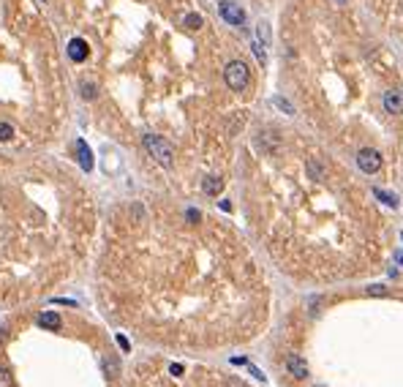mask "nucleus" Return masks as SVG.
I'll use <instances>...</instances> for the list:
<instances>
[{
  "label": "nucleus",
  "mask_w": 403,
  "mask_h": 387,
  "mask_svg": "<svg viewBox=\"0 0 403 387\" xmlns=\"http://www.w3.org/2000/svg\"><path fill=\"white\" fill-rule=\"evenodd\" d=\"M286 371L294 379H305L308 376V363L300 357V354H289V357H286Z\"/></svg>",
  "instance_id": "obj_5"
},
{
  "label": "nucleus",
  "mask_w": 403,
  "mask_h": 387,
  "mask_svg": "<svg viewBox=\"0 0 403 387\" xmlns=\"http://www.w3.org/2000/svg\"><path fill=\"white\" fill-rule=\"evenodd\" d=\"M273 104L278 107L283 115H294V107H291V104H289V101L283 98V96H273Z\"/></svg>",
  "instance_id": "obj_11"
},
{
  "label": "nucleus",
  "mask_w": 403,
  "mask_h": 387,
  "mask_svg": "<svg viewBox=\"0 0 403 387\" xmlns=\"http://www.w3.org/2000/svg\"><path fill=\"white\" fill-rule=\"evenodd\" d=\"M251 374H254V376L259 379V382H264V374H262V371H259V368H254V366H251Z\"/></svg>",
  "instance_id": "obj_22"
},
{
  "label": "nucleus",
  "mask_w": 403,
  "mask_h": 387,
  "mask_svg": "<svg viewBox=\"0 0 403 387\" xmlns=\"http://www.w3.org/2000/svg\"><path fill=\"white\" fill-rule=\"evenodd\" d=\"M145 147H147V153L153 156L158 164H161V167H172V147H169V142H164L161 137H155V134H145Z\"/></svg>",
  "instance_id": "obj_2"
},
{
  "label": "nucleus",
  "mask_w": 403,
  "mask_h": 387,
  "mask_svg": "<svg viewBox=\"0 0 403 387\" xmlns=\"http://www.w3.org/2000/svg\"><path fill=\"white\" fill-rule=\"evenodd\" d=\"M218 14H221V19H224V22H229V25H237V28L246 25V11H243L237 3L221 0V3H218Z\"/></svg>",
  "instance_id": "obj_3"
},
{
  "label": "nucleus",
  "mask_w": 403,
  "mask_h": 387,
  "mask_svg": "<svg viewBox=\"0 0 403 387\" xmlns=\"http://www.w3.org/2000/svg\"><path fill=\"white\" fill-rule=\"evenodd\" d=\"M338 3H346V0H338Z\"/></svg>",
  "instance_id": "obj_24"
},
{
  "label": "nucleus",
  "mask_w": 403,
  "mask_h": 387,
  "mask_svg": "<svg viewBox=\"0 0 403 387\" xmlns=\"http://www.w3.org/2000/svg\"><path fill=\"white\" fill-rule=\"evenodd\" d=\"M82 98H96V88L93 85H82Z\"/></svg>",
  "instance_id": "obj_19"
},
{
  "label": "nucleus",
  "mask_w": 403,
  "mask_h": 387,
  "mask_svg": "<svg viewBox=\"0 0 403 387\" xmlns=\"http://www.w3.org/2000/svg\"><path fill=\"white\" fill-rule=\"evenodd\" d=\"M202 191H204V194H210V196H218L221 191H224V180H221V177H204Z\"/></svg>",
  "instance_id": "obj_10"
},
{
  "label": "nucleus",
  "mask_w": 403,
  "mask_h": 387,
  "mask_svg": "<svg viewBox=\"0 0 403 387\" xmlns=\"http://www.w3.org/2000/svg\"><path fill=\"white\" fill-rule=\"evenodd\" d=\"M384 107H387V112H392V115L403 112V96H400L398 90H390V93H384Z\"/></svg>",
  "instance_id": "obj_7"
},
{
  "label": "nucleus",
  "mask_w": 403,
  "mask_h": 387,
  "mask_svg": "<svg viewBox=\"0 0 403 387\" xmlns=\"http://www.w3.org/2000/svg\"><path fill=\"white\" fill-rule=\"evenodd\" d=\"M373 194H376V196H379V199H382V202L387 204V208H398V199H395V196H392V194H387V191H382V188H376V191H373Z\"/></svg>",
  "instance_id": "obj_12"
},
{
  "label": "nucleus",
  "mask_w": 403,
  "mask_h": 387,
  "mask_svg": "<svg viewBox=\"0 0 403 387\" xmlns=\"http://www.w3.org/2000/svg\"><path fill=\"white\" fill-rule=\"evenodd\" d=\"M76 150H79V167L85 172H90L93 169V153H90V147L85 145V139H76Z\"/></svg>",
  "instance_id": "obj_8"
},
{
  "label": "nucleus",
  "mask_w": 403,
  "mask_h": 387,
  "mask_svg": "<svg viewBox=\"0 0 403 387\" xmlns=\"http://www.w3.org/2000/svg\"><path fill=\"white\" fill-rule=\"evenodd\" d=\"M115 341H117V346H120L123 352H128V349H131V344H128V338H125V336L117 333V336H115Z\"/></svg>",
  "instance_id": "obj_18"
},
{
  "label": "nucleus",
  "mask_w": 403,
  "mask_h": 387,
  "mask_svg": "<svg viewBox=\"0 0 403 387\" xmlns=\"http://www.w3.org/2000/svg\"><path fill=\"white\" fill-rule=\"evenodd\" d=\"M38 325H41L44 330H60L63 322H60V317L55 311H44L41 317H38Z\"/></svg>",
  "instance_id": "obj_9"
},
{
  "label": "nucleus",
  "mask_w": 403,
  "mask_h": 387,
  "mask_svg": "<svg viewBox=\"0 0 403 387\" xmlns=\"http://www.w3.org/2000/svg\"><path fill=\"white\" fill-rule=\"evenodd\" d=\"M368 295H387V287H379V283H373V287H368Z\"/></svg>",
  "instance_id": "obj_20"
},
{
  "label": "nucleus",
  "mask_w": 403,
  "mask_h": 387,
  "mask_svg": "<svg viewBox=\"0 0 403 387\" xmlns=\"http://www.w3.org/2000/svg\"><path fill=\"white\" fill-rule=\"evenodd\" d=\"M14 137V125H9V123H0V139L3 142H9Z\"/></svg>",
  "instance_id": "obj_16"
},
{
  "label": "nucleus",
  "mask_w": 403,
  "mask_h": 387,
  "mask_svg": "<svg viewBox=\"0 0 403 387\" xmlns=\"http://www.w3.org/2000/svg\"><path fill=\"white\" fill-rule=\"evenodd\" d=\"M185 28L188 30H199L202 28V17H199V14H188V17H185Z\"/></svg>",
  "instance_id": "obj_14"
},
{
  "label": "nucleus",
  "mask_w": 403,
  "mask_h": 387,
  "mask_svg": "<svg viewBox=\"0 0 403 387\" xmlns=\"http://www.w3.org/2000/svg\"><path fill=\"white\" fill-rule=\"evenodd\" d=\"M251 46H254V55L259 58V63H262V66H267V55H264V46L259 44L256 38H254V41H251Z\"/></svg>",
  "instance_id": "obj_15"
},
{
  "label": "nucleus",
  "mask_w": 403,
  "mask_h": 387,
  "mask_svg": "<svg viewBox=\"0 0 403 387\" xmlns=\"http://www.w3.org/2000/svg\"><path fill=\"white\" fill-rule=\"evenodd\" d=\"M308 172H311L313 177H319V180H325V177H327L325 167H321V164H316V161H308Z\"/></svg>",
  "instance_id": "obj_13"
},
{
  "label": "nucleus",
  "mask_w": 403,
  "mask_h": 387,
  "mask_svg": "<svg viewBox=\"0 0 403 387\" xmlns=\"http://www.w3.org/2000/svg\"><path fill=\"white\" fill-rule=\"evenodd\" d=\"M68 58L74 63L88 60V41H85V38H71L68 41Z\"/></svg>",
  "instance_id": "obj_6"
},
{
  "label": "nucleus",
  "mask_w": 403,
  "mask_h": 387,
  "mask_svg": "<svg viewBox=\"0 0 403 387\" xmlns=\"http://www.w3.org/2000/svg\"><path fill=\"white\" fill-rule=\"evenodd\" d=\"M357 167L365 172V175H376V172L382 169V156H379L373 147L360 150V156H357Z\"/></svg>",
  "instance_id": "obj_4"
},
{
  "label": "nucleus",
  "mask_w": 403,
  "mask_h": 387,
  "mask_svg": "<svg viewBox=\"0 0 403 387\" xmlns=\"http://www.w3.org/2000/svg\"><path fill=\"white\" fill-rule=\"evenodd\" d=\"M104 366H106V371H109V376H117V371H120V368H117V363H115L112 357H104Z\"/></svg>",
  "instance_id": "obj_17"
},
{
  "label": "nucleus",
  "mask_w": 403,
  "mask_h": 387,
  "mask_svg": "<svg viewBox=\"0 0 403 387\" xmlns=\"http://www.w3.org/2000/svg\"><path fill=\"white\" fill-rule=\"evenodd\" d=\"M169 371H172V374H175V376H180V374H183V366H172Z\"/></svg>",
  "instance_id": "obj_23"
},
{
  "label": "nucleus",
  "mask_w": 403,
  "mask_h": 387,
  "mask_svg": "<svg viewBox=\"0 0 403 387\" xmlns=\"http://www.w3.org/2000/svg\"><path fill=\"white\" fill-rule=\"evenodd\" d=\"M259 36H262L264 41H270V33H267V25H264V22H262V25H259Z\"/></svg>",
  "instance_id": "obj_21"
},
{
  "label": "nucleus",
  "mask_w": 403,
  "mask_h": 387,
  "mask_svg": "<svg viewBox=\"0 0 403 387\" xmlns=\"http://www.w3.org/2000/svg\"><path fill=\"white\" fill-rule=\"evenodd\" d=\"M224 80H226V85L232 90H246L248 88V80H251V74H248V66L243 60H232L226 66V71H224Z\"/></svg>",
  "instance_id": "obj_1"
}]
</instances>
